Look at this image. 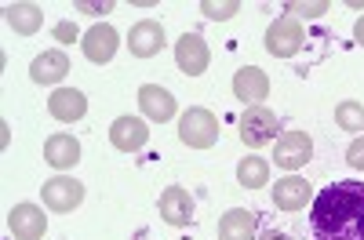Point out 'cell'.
Instances as JSON below:
<instances>
[{
    "label": "cell",
    "instance_id": "obj_18",
    "mask_svg": "<svg viewBox=\"0 0 364 240\" xmlns=\"http://www.w3.org/2000/svg\"><path fill=\"white\" fill-rule=\"evenodd\" d=\"M66 73H70V58H66V51H58V48L37 55L33 66H29V80H33V84H44V87H48V84H58V80H66Z\"/></svg>",
    "mask_w": 364,
    "mask_h": 240
},
{
    "label": "cell",
    "instance_id": "obj_12",
    "mask_svg": "<svg viewBox=\"0 0 364 240\" xmlns=\"http://www.w3.org/2000/svg\"><path fill=\"white\" fill-rule=\"evenodd\" d=\"M233 95L245 106H262V99H269V77L259 66H245L233 73Z\"/></svg>",
    "mask_w": 364,
    "mask_h": 240
},
{
    "label": "cell",
    "instance_id": "obj_16",
    "mask_svg": "<svg viewBox=\"0 0 364 240\" xmlns=\"http://www.w3.org/2000/svg\"><path fill=\"white\" fill-rule=\"evenodd\" d=\"M259 236V215L248 207H230L219 219V240H255Z\"/></svg>",
    "mask_w": 364,
    "mask_h": 240
},
{
    "label": "cell",
    "instance_id": "obj_19",
    "mask_svg": "<svg viewBox=\"0 0 364 240\" xmlns=\"http://www.w3.org/2000/svg\"><path fill=\"white\" fill-rule=\"evenodd\" d=\"M44 160H48L55 171L77 168V160H80V142H77L73 135H66V131H55V135L44 142Z\"/></svg>",
    "mask_w": 364,
    "mask_h": 240
},
{
    "label": "cell",
    "instance_id": "obj_24",
    "mask_svg": "<svg viewBox=\"0 0 364 240\" xmlns=\"http://www.w3.org/2000/svg\"><path fill=\"white\" fill-rule=\"evenodd\" d=\"M200 11L211 18V22H226V18H233L237 11H240V0H200Z\"/></svg>",
    "mask_w": 364,
    "mask_h": 240
},
{
    "label": "cell",
    "instance_id": "obj_6",
    "mask_svg": "<svg viewBox=\"0 0 364 240\" xmlns=\"http://www.w3.org/2000/svg\"><path fill=\"white\" fill-rule=\"evenodd\" d=\"M211 62V51H208V40L200 33H182L175 40V66L178 73H186V77H200Z\"/></svg>",
    "mask_w": 364,
    "mask_h": 240
},
{
    "label": "cell",
    "instance_id": "obj_4",
    "mask_svg": "<svg viewBox=\"0 0 364 240\" xmlns=\"http://www.w3.org/2000/svg\"><path fill=\"white\" fill-rule=\"evenodd\" d=\"M302 40H306V33H302V26L299 18L291 15H281V18H273L269 29H266V51L273 58H291L302 51Z\"/></svg>",
    "mask_w": 364,
    "mask_h": 240
},
{
    "label": "cell",
    "instance_id": "obj_23",
    "mask_svg": "<svg viewBox=\"0 0 364 240\" xmlns=\"http://www.w3.org/2000/svg\"><path fill=\"white\" fill-rule=\"evenodd\" d=\"M284 11H291V18H321L324 11H331V0H310V4H302V0H288Z\"/></svg>",
    "mask_w": 364,
    "mask_h": 240
},
{
    "label": "cell",
    "instance_id": "obj_1",
    "mask_svg": "<svg viewBox=\"0 0 364 240\" xmlns=\"http://www.w3.org/2000/svg\"><path fill=\"white\" fill-rule=\"evenodd\" d=\"M314 240H364V182L324 186L310 204Z\"/></svg>",
    "mask_w": 364,
    "mask_h": 240
},
{
    "label": "cell",
    "instance_id": "obj_7",
    "mask_svg": "<svg viewBox=\"0 0 364 240\" xmlns=\"http://www.w3.org/2000/svg\"><path fill=\"white\" fill-rule=\"evenodd\" d=\"M80 48H84V58H87V62L106 66L109 58L117 55V48H120V33H117L109 22H95V26H91L87 33H84Z\"/></svg>",
    "mask_w": 364,
    "mask_h": 240
},
{
    "label": "cell",
    "instance_id": "obj_21",
    "mask_svg": "<svg viewBox=\"0 0 364 240\" xmlns=\"http://www.w3.org/2000/svg\"><path fill=\"white\" fill-rule=\"evenodd\" d=\"M237 182L245 186V190H259L269 182V164L262 157H245L237 164Z\"/></svg>",
    "mask_w": 364,
    "mask_h": 240
},
{
    "label": "cell",
    "instance_id": "obj_11",
    "mask_svg": "<svg viewBox=\"0 0 364 240\" xmlns=\"http://www.w3.org/2000/svg\"><path fill=\"white\" fill-rule=\"evenodd\" d=\"M109 142L120 153H139V149L149 142V124L139 116H117L109 124Z\"/></svg>",
    "mask_w": 364,
    "mask_h": 240
},
{
    "label": "cell",
    "instance_id": "obj_14",
    "mask_svg": "<svg viewBox=\"0 0 364 240\" xmlns=\"http://www.w3.org/2000/svg\"><path fill=\"white\" fill-rule=\"evenodd\" d=\"M161 219L168 226H175V229L190 226L193 222V197L182 190V186H168L161 193Z\"/></svg>",
    "mask_w": 364,
    "mask_h": 240
},
{
    "label": "cell",
    "instance_id": "obj_26",
    "mask_svg": "<svg viewBox=\"0 0 364 240\" xmlns=\"http://www.w3.org/2000/svg\"><path fill=\"white\" fill-rule=\"evenodd\" d=\"M73 11H84V15H91V18H99V15H109V11H113V0H102V4H87V0H77Z\"/></svg>",
    "mask_w": 364,
    "mask_h": 240
},
{
    "label": "cell",
    "instance_id": "obj_13",
    "mask_svg": "<svg viewBox=\"0 0 364 240\" xmlns=\"http://www.w3.org/2000/svg\"><path fill=\"white\" fill-rule=\"evenodd\" d=\"M139 109L146 113V120L154 124H164V120L175 116V95L161 84H142L139 87Z\"/></svg>",
    "mask_w": 364,
    "mask_h": 240
},
{
    "label": "cell",
    "instance_id": "obj_9",
    "mask_svg": "<svg viewBox=\"0 0 364 240\" xmlns=\"http://www.w3.org/2000/svg\"><path fill=\"white\" fill-rule=\"evenodd\" d=\"M277 168L284 171H299V168H306L310 157H314V138L306 131H284L277 138Z\"/></svg>",
    "mask_w": 364,
    "mask_h": 240
},
{
    "label": "cell",
    "instance_id": "obj_27",
    "mask_svg": "<svg viewBox=\"0 0 364 240\" xmlns=\"http://www.w3.org/2000/svg\"><path fill=\"white\" fill-rule=\"evenodd\" d=\"M51 33H55L58 44H73V40H77V26H73V22H55Z\"/></svg>",
    "mask_w": 364,
    "mask_h": 240
},
{
    "label": "cell",
    "instance_id": "obj_3",
    "mask_svg": "<svg viewBox=\"0 0 364 240\" xmlns=\"http://www.w3.org/2000/svg\"><path fill=\"white\" fill-rule=\"evenodd\" d=\"M240 142L248 149H262L269 142H277V113L269 106H248L240 116Z\"/></svg>",
    "mask_w": 364,
    "mask_h": 240
},
{
    "label": "cell",
    "instance_id": "obj_8",
    "mask_svg": "<svg viewBox=\"0 0 364 240\" xmlns=\"http://www.w3.org/2000/svg\"><path fill=\"white\" fill-rule=\"evenodd\" d=\"M8 229H11V236H15V240H41V236H44V229H48V215H44V207L29 204V200L15 204L11 212H8Z\"/></svg>",
    "mask_w": 364,
    "mask_h": 240
},
{
    "label": "cell",
    "instance_id": "obj_15",
    "mask_svg": "<svg viewBox=\"0 0 364 240\" xmlns=\"http://www.w3.org/2000/svg\"><path fill=\"white\" fill-rule=\"evenodd\" d=\"M48 113L58 120V124H73L87 113V99L77 92V87H55L48 99Z\"/></svg>",
    "mask_w": 364,
    "mask_h": 240
},
{
    "label": "cell",
    "instance_id": "obj_10",
    "mask_svg": "<svg viewBox=\"0 0 364 240\" xmlns=\"http://www.w3.org/2000/svg\"><path fill=\"white\" fill-rule=\"evenodd\" d=\"M164 26L157 22V18H142V22H135L132 26V33H128V51L135 55V58H154V55H161L164 51Z\"/></svg>",
    "mask_w": 364,
    "mask_h": 240
},
{
    "label": "cell",
    "instance_id": "obj_20",
    "mask_svg": "<svg viewBox=\"0 0 364 240\" xmlns=\"http://www.w3.org/2000/svg\"><path fill=\"white\" fill-rule=\"evenodd\" d=\"M4 18H8V26L15 29L18 37H33L41 29V22H44V11L37 4H8Z\"/></svg>",
    "mask_w": 364,
    "mask_h": 240
},
{
    "label": "cell",
    "instance_id": "obj_29",
    "mask_svg": "<svg viewBox=\"0 0 364 240\" xmlns=\"http://www.w3.org/2000/svg\"><path fill=\"white\" fill-rule=\"evenodd\" d=\"M353 37H357V44L364 48V15L357 18V26H353Z\"/></svg>",
    "mask_w": 364,
    "mask_h": 240
},
{
    "label": "cell",
    "instance_id": "obj_25",
    "mask_svg": "<svg viewBox=\"0 0 364 240\" xmlns=\"http://www.w3.org/2000/svg\"><path fill=\"white\" fill-rule=\"evenodd\" d=\"M346 164L353 171H364V135H357L350 146H346Z\"/></svg>",
    "mask_w": 364,
    "mask_h": 240
},
{
    "label": "cell",
    "instance_id": "obj_17",
    "mask_svg": "<svg viewBox=\"0 0 364 240\" xmlns=\"http://www.w3.org/2000/svg\"><path fill=\"white\" fill-rule=\"evenodd\" d=\"M310 182L299 175H288L281 178L277 186H273V204H277V212H302V207L310 204Z\"/></svg>",
    "mask_w": 364,
    "mask_h": 240
},
{
    "label": "cell",
    "instance_id": "obj_22",
    "mask_svg": "<svg viewBox=\"0 0 364 240\" xmlns=\"http://www.w3.org/2000/svg\"><path fill=\"white\" fill-rule=\"evenodd\" d=\"M336 124H339L343 131H364V106L353 102V99L339 102V106H336Z\"/></svg>",
    "mask_w": 364,
    "mask_h": 240
},
{
    "label": "cell",
    "instance_id": "obj_28",
    "mask_svg": "<svg viewBox=\"0 0 364 240\" xmlns=\"http://www.w3.org/2000/svg\"><path fill=\"white\" fill-rule=\"evenodd\" d=\"M255 240H291V236H288V233H281V229H262Z\"/></svg>",
    "mask_w": 364,
    "mask_h": 240
},
{
    "label": "cell",
    "instance_id": "obj_2",
    "mask_svg": "<svg viewBox=\"0 0 364 240\" xmlns=\"http://www.w3.org/2000/svg\"><path fill=\"white\" fill-rule=\"evenodd\" d=\"M178 138H182V146H190V149H211L219 142L215 113L204 109V106H190L186 113L178 116Z\"/></svg>",
    "mask_w": 364,
    "mask_h": 240
},
{
    "label": "cell",
    "instance_id": "obj_5",
    "mask_svg": "<svg viewBox=\"0 0 364 240\" xmlns=\"http://www.w3.org/2000/svg\"><path fill=\"white\" fill-rule=\"evenodd\" d=\"M41 197H44V207H48V212L66 215V212H73V207L84 200V186L77 182V178L55 175V178H48V182L41 186Z\"/></svg>",
    "mask_w": 364,
    "mask_h": 240
}]
</instances>
